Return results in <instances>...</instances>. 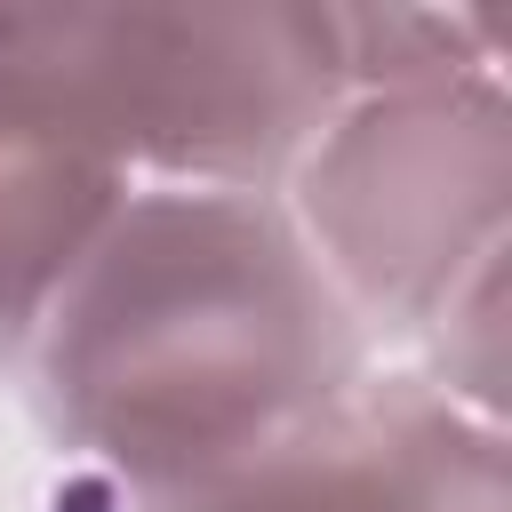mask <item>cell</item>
Here are the masks:
<instances>
[{
    "mask_svg": "<svg viewBox=\"0 0 512 512\" xmlns=\"http://www.w3.org/2000/svg\"><path fill=\"white\" fill-rule=\"evenodd\" d=\"M16 376L72 480L152 512L328 416L368 336L280 192L136 184Z\"/></svg>",
    "mask_w": 512,
    "mask_h": 512,
    "instance_id": "1",
    "label": "cell"
},
{
    "mask_svg": "<svg viewBox=\"0 0 512 512\" xmlns=\"http://www.w3.org/2000/svg\"><path fill=\"white\" fill-rule=\"evenodd\" d=\"M0 88L128 184L280 192L344 48L336 8H0Z\"/></svg>",
    "mask_w": 512,
    "mask_h": 512,
    "instance_id": "2",
    "label": "cell"
},
{
    "mask_svg": "<svg viewBox=\"0 0 512 512\" xmlns=\"http://www.w3.org/2000/svg\"><path fill=\"white\" fill-rule=\"evenodd\" d=\"M280 208L368 344H424L432 320L512 248L504 80L352 88L288 168Z\"/></svg>",
    "mask_w": 512,
    "mask_h": 512,
    "instance_id": "3",
    "label": "cell"
},
{
    "mask_svg": "<svg viewBox=\"0 0 512 512\" xmlns=\"http://www.w3.org/2000/svg\"><path fill=\"white\" fill-rule=\"evenodd\" d=\"M152 512H512L504 424L456 408L416 368H368L328 416Z\"/></svg>",
    "mask_w": 512,
    "mask_h": 512,
    "instance_id": "4",
    "label": "cell"
},
{
    "mask_svg": "<svg viewBox=\"0 0 512 512\" xmlns=\"http://www.w3.org/2000/svg\"><path fill=\"white\" fill-rule=\"evenodd\" d=\"M128 192L136 184L112 160L0 88V376L24 368L64 280L88 264Z\"/></svg>",
    "mask_w": 512,
    "mask_h": 512,
    "instance_id": "5",
    "label": "cell"
}]
</instances>
